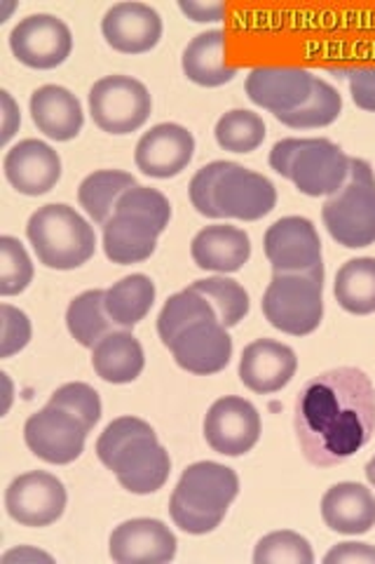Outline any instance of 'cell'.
<instances>
[{"mask_svg":"<svg viewBox=\"0 0 375 564\" xmlns=\"http://www.w3.org/2000/svg\"><path fill=\"white\" fill-rule=\"evenodd\" d=\"M327 564L350 562V564H375V549L368 543H341L324 557Z\"/></svg>","mask_w":375,"mask_h":564,"instance_id":"60d3db41","label":"cell"},{"mask_svg":"<svg viewBox=\"0 0 375 564\" xmlns=\"http://www.w3.org/2000/svg\"><path fill=\"white\" fill-rule=\"evenodd\" d=\"M8 182L24 196H45L62 176L59 153L38 139H24L12 147L3 163Z\"/></svg>","mask_w":375,"mask_h":564,"instance_id":"d6986e66","label":"cell"},{"mask_svg":"<svg viewBox=\"0 0 375 564\" xmlns=\"http://www.w3.org/2000/svg\"><path fill=\"white\" fill-rule=\"evenodd\" d=\"M354 104L375 113V68H354L348 74Z\"/></svg>","mask_w":375,"mask_h":564,"instance_id":"ab89813d","label":"cell"},{"mask_svg":"<svg viewBox=\"0 0 375 564\" xmlns=\"http://www.w3.org/2000/svg\"><path fill=\"white\" fill-rule=\"evenodd\" d=\"M31 116L35 128L55 141L76 139L85 122L78 97L59 85L38 87L31 95Z\"/></svg>","mask_w":375,"mask_h":564,"instance_id":"d4e9b609","label":"cell"},{"mask_svg":"<svg viewBox=\"0 0 375 564\" xmlns=\"http://www.w3.org/2000/svg\"><path fill=\"white\" fill-rule=\"evenodd\" d=\"M103 39L124 55H141L163 39V20L144 3H118L106 12L101 22Z\"/></svg>","mask_w":375,"mask_h":564,"instance_id":"44dd1931","label":"cell"},{"mask_svg":"<svg viewBox=\"0 0 375 564\" xmlns=\"http://www.w3.org/2000/svg\"><path fill=\"white\" fill-rule=\"evenodd\" d=\"M207 445L223 456L252 452L261 437V416L244 398L228 395L209 408L205 419Z\"/></svg>","mask_w":375,"mask_h":564,"instance_id":"7c38bea8","label":"cell"},{"mask_svg":"<svg viewBox=\"0 0 375 564\" xmlns=\"http://www.w3.org/2000/svg\"><path fill=\"white\" fill-rule=\"evenodd\" d=\"M144 348L130 332L106 334L92 350L95 372L109 383H132L144 372Z\"/></svg>","mask_w":375,"mask_h":564,"instance_id":"4316f807","label":"cell"},{"mask_svg":"<svg viewBox=\"0 0 375 564\" xmlns=\"http://www.w3.org/2000/svg\"><path fill=\"white\" fill-rule=\"evenodd\" d=\"M321 217L331 238L348 250L375 242V176L366 161L350 158L348 182L327 200Z\"/></svg>","mask_w":375,"mask_h":564,"instance_id":"ba28073f","label":"cell"},{"mask_svg":"<svg viewBox=\"0 0 375 564\" xmlns=\"http://www.w3.org/2000/svg\"><path fill=\"white\" fill-rule=\"evenodd\" d=\"M109 551L118 564H165L176 555V536L159 520L139 518L113 529Z\"/></svg>","mask_w":375,"mask_h":564,"instance_id":"ac0fdd59","label":"cell"},{"mask_svg":"<svg viewBox=\"0 0 375 564\" xmlns=\"http://www.w3.org/2000/svg\"><path fill=\"white\" fill-rule=\"evenodd\" d=\"M195 292H200L207 302L217 311L223 327H235L244 321L249 313V294L235 280L228 278H207L190 285Z\"/></svg>","mask_w":375,"mask_h":564,"instance_id":"836d02e7","label":"cell"},{"mask_svg":"<svg viewBox=\"0 0 375 564\" xmlns=\"http://www.w3.org/2000/svg\"><path fill=\"white\" fill-rule=\"evenodd\" d=\"M324 267L308 273H275L263 294V313L275 329L306 337L324 317Z\"/></svg>","mask_w":375,"mask_h":564,"instance_id":"9c48e42d","label":"cell"},{"mask_svg":"<svg viewBox=\"0 0 375 564\" xmlns=\"http://www.w3.org/2000/svg\"><path fill=\"white\" fill-rule=\"evenodd\" d=\"M47 404H55V408H62L70 414H76L89 431H92L101 419L99 393L87 383L76 381V383H66V386L57 388Z\"/></svg>","mask_w":375,"mask_h":564,"instance_id":"74e56055","label":"cell"},{"mask_svg":"<svg viewBox=\"0 0 375 564\" xmlns=\"http://www.w3.org/2000/svg\"><path fill=\"white\" fill-rule=\"evenodd\" d=\"M366 478H368V482L375 487V456L366 464Z\"/></svg>","mask_w":375,"mask_h":564,"instance_id":"f6af8a7d","label":"cell"},{"mask_svg":"<svg viewBox=\"0 0 375 564\" xmlns=\"http://www.w3.org/2000/svg\"><path fill=\"white\" fill-rule=\"evenodd\" d=\"M26 236L43 267L55 271L78 269L97 250L95 228L68 205H45L33 212Z\"/></svg>","mask_w":375,"mask_h":564,"instance_id":"52a82bcc","label":"cell"},{"mask_svg":"<svg viewBox=\"0 0 375 564\" xmlns=\"http://www.w3.org/2000/svg\"><path fill=\"white\" fill-rule=\"evenodd\" d=\"M31 280L33 263L24 250V245L10 236L0 238V294H20L29 288Z\"/></svg>","mask_w":375,"mask_h":564,"instance_id":"8d00e7d4","label":"cell"},{"mask_svg":"<svg viewBox=\"0 0 375 564\" xmlns=\"http://www.w3.org/2000/svg\"><path fill=\"white\" fill-rule=\"evenodd\" d=\"M155 304V285L148 275H128L106 290V311L118 327L130 329L151 313Z\"/></svg>","mask_w":375,"mask_h":564,"instance_id":"83f0119b","label":"cell"},{"mask_svg":"<svg viewBox=\"0 0 375 564\" xmlns=\"http://www.w3.org/2000/svg\"><path fill=\"white\" fill-rule=\"evenodd\" d=\"M315 76L296 66H258L246 78V95L275 118L300 109L312 95Z\"/></svg>","mask_w":375,"mask_h":564,"instance_id":"2e32d148","label":"cell"},{"mask_svg":"<svg viewBox=\"0 0 375 564\" xmlns=\"http://www.w3.org/2000/svg\"><path fill=\"white\" fill-rule=\"evenodd\" d=\"M298 367L296 352L273 339H258L249 344L240 360V379L249 391L267 395L287 386Z\"/></svg>","mask_w":375,"mask_h":564,"instance_id":"7402d4cb","label":"cell"},{"mask_svg":"<svg viewBox=\"0 0 375 564\" xmlns=\"http://www.w3.org/2000/svg\"><path fill=\"white\" fill-rule=\"evenodd\" d=\"M134 186L136 180L132 174L120 170H101L89 174L80 184L78 200L97 224H106L115 212L118 200Z\"/></svg>","mask_w":375,"mask_h":564,"instance_id":"f1b7e54d","label":"cell"},{"mask_svg":"<svg viewBox=\"0 0 375 564\" xmlns=\"http://www.w3.org/2000/svg\"><path fill=\"white\" fill-rule=\"evenodd\" d=\"M181 8L190 20H195V22H221L223 17H225V6L223 3H184L178 6Z\"/></svg>","mask_w":375,"mask_h":564,"instance_id":"b9f144b4","label":"cell"},{"mask_svg":"<svg viewBox=\"0 0 375 564\" xmlns=\"http://www.w3.org/2000/svg\"><path fill=\"white\" fill-rule=\"evenodd\" d=\"M14 57L31 68H55L74 50L70 29L52 14H31L10 33Z\"/></svg>","mask_w":375,"mask_h":564,"instance_id":"5bb4252c","label":"cell"},{"mask_svg":"<svg viewBox=\"0 0 375 564\" xmlns=\"http://www.w3.org/2000/svg\"><path fill=\"white\" fill-rule=\"evenodd\" d=\"M333 294L348 313H375V259H350L335 275Z\"/></svg>","mask_w":375,"mask_h":564,"instance_id":"f546056e","label":"cell"},{"mask_svg":"<svg viewBox=\"0 0 375 564\" xmlns=\"http://www.w3.org/2000/svg\"><path fill=\"white\" fill-rule=\"evenodd\" d=\"M256 564H312L315 555L306 536L296 532H273L258 541L254 551Z\"/></svg>","mask_w":375,"mask_h":564,"instance_id":"d590c367","label":"cell"},{"mask_svg":"<svg viewBox=\"0 0 375 564\" xmlns=\"http://www.w3.org/2000/svg\"><path fill=\"white\" fill-rule=\"evenodd\" d=\"M238 491L240 480L232 468L213 462L192 464L172 494L169 516L186 534H209L223 522Z\"/></svg>","mask_w":375,"mask_h":564,"instance_id":"5b68a950","label":"cell"},{"mask_svg":"<svg viewBox=\"0 0 375 564\" xmlns=\"http://www.w3.org/2000/svg\"><path fill=\"white\" fill-rule=\"evenodd\" d=\"M219 147L232 153H252L265 139V122L252 111H230L217 122Z\"/></svg>","mask_w":375,"mask_h":564,"instance_id":"e575fe53","label":"cell"},{"mask_svg":"<svg viewBox=\"0 0 375 564\" xmlns=\"http://www.w3.org/2000/svg\"><path fill=\"white\" fill-rule=\"evenodd\" d=\"M200 321H219V315L207 299L200 292H195L192 288L178 292L169 296L163 311H159V317H157L159 339H163V344L169 348L178 334Z\"/></svg>","mask_w":375,"mask_h":564,"instance_id":"1f68e13d","label":"cell"},{"mask_svg":"<svg viewBox=\"0 0 375 564\" xmlns=\"http://www.w3.org/2000/svg\"><path fill=\"white\" fill-rule=\"evenodd\" d=\"M343 111V99L338 95L335 87H331L327 80L315 78V87L310 99L300 106V109L279 116L284 126L298 128V130H310V128H327L331 122L341 116Z\"/></svg>","mask_w":375,"mask_h":564,"instance_id":"d6a6232c","label":"cell"},{"mask_svg":"<svg viewBox=\"0 0 375 564\" xmlns=\"http://www.w3.org/2000/svg\"><path fill=\"white\" fill-rule=\"evenodd\" d=\"M190 254L205 271L235 273L252 257V240L235 226H207L192 238Z\"/></svg>","mask_w":375,"mask_h":564,"instance_id":"cb8c5ba5","label":"cell"},{"mask_svg":"<svg viewBox=\"0 0 375 564\" xmlns=\"http://www.w3.org/2000/svg\"><path fill=\"white\" fill-rule=\"evenodd\" d=\"M228 39L223 31H207L195 35L184 50V74L198 85L219 87L238 76V66L225 64Z\"/></svg>","mask_w":375,"mask_h":564,"instance_id":"484cf974","label":"cell"},{"mask_svg":"<svg viewBox=\"0 0 375 564\" xmlns=\"http://www.w3.org/2000/svg\"><path fill=\"white\" fill-rule=\"evenodd\" d=\"M321 518L338 534H366L375 527V497L364 485H333L321 499Z\"/></svg>","mask_w":375,"mask_h":564,"instance_id":"603a6c76","label":"cell"},{"mask_svg":"<svg viewBox=\"0 0 375 564\" xmlns=\"http://www.w3.org/2000/svg\"><path fill=\"white\" fill-rule=\"evenodd\" d=\"M296 435L312 466L329 468L366 447L375 431V388L356 367L310 379L296 400Z\"/></svg>","mask_w":375,"mask_h":564,"instance_id":"6da1fadb","label":"cell"},{"mask_svg":"<svg viewBox=\"0 0 375 564\" xmlns=\"http://www.w3.org/2000/svg\"><path fill=\"white\" fill-rule=\"evenodd\" d=\"M8 516L24 527H47L64 516L66 489L55 475L33 470L14 478L5 491Z\"/></svg>","mask_w":375,"mask_h":564,"instance_id":"4fadbf2b","label":"cell"},{"mask_svg":"<svg viewBox=\"0 0 375 564\" xmlns=\"http://www.w3.org/2000/svg\"><path fill=\"white\" fill-rule=\"evenodd\" d=\"M271 167L306 196H333L348 182L350 158L329 139H282L271 151Z\"/></svg>","mask_w":375,"mask_h":564,"instance_id":"8992f818","label":"cell"},{"mask_svg":"<svg viewBox=\"0 0 375 564\" xmlns=\"http://www.w3.org/2000/svg\"><path fill=\"white\" fill-rule=\"evenodd\" d=\"M89 429L85 423L55 404L31 414L24 426L26 447L47 464H70L82 454Z\"/></svg>","mask_w":375,"mask_h":564,"instance_id":"8fae6325","label":"cell"},{"mask_svg":"<svg viewBox=\"0 0 375 564\" xmlns=\"http://www.w3.org/2000/svg\"><path fill=\"white\" fill-rule=\"evenodd\" d=\"M195 139L186 128L163 122L139 139L136 167L155 180H169L188 167Z\"/></svg>","mask_w":375,"mask_h":564,"instance_id":"ffe728a7","label":"cell"},{"mask_svg":"<svg viewBox=\"0 0 375 564\" xmlns=\"http://www.w3.org/2000/svg\"><path fill=\"white\" fill-rule=\"evenodd\" d=\"M172 219L169 200L163 193L134 186L118 200L113 217L103 224V250L113 263L128 267L151 259L157 236Z\"/></svg>","mask_w":375,"mask_h":564,"instance_id":"277c9868","label":"cell"},{"mask_svg":"<svg viewBox=\"0 0 375 564\" xmlns=\"http://www.w3.org/2000/svg\"><path fill=\"white\" fill-rule=\"evenodd\" d=\"M3 101H5V106H8V116H5V128H3V137H0V144H5V141L12 137L10 120L20 122V116H14V104H12V99L8 97V93H3Z\"/></svg>","mask_w":375,"mask_h":564,"instance_id":"ee69618b","label":"cell"},{"mask_svg":"<svg viewBox=\"0 0 375 564\" xmlns=\"http://www.w3.org/2000/svg\"><path fill=\"white\" fill-rule=\"evenodd\" d=\"M190 203L209 219L256 221L275 209L277 191L258 172L217 161L192 176Z\"/></svg>","mask_w":375,"mask_h":564,"instance_id":"3957f363","label":"cell"},{"mask_svg":"<svg viewBox=\"0 0 375 564\" xmlns=\"http://www.w3.org/2000/svg\"><path fill=\"white\" fill-rule=\"evenodd\" d=\"M0 317H3V339H0V358H10L20 352L31 339V323L26 313L10 304L0 306Z\"/></svg>","mask_w":375,"mask_h":564,"instance_id":"f35d334b","label":"cell"},{"mask_svg":"<svg viewBox=\"0 0 375 564\" xmlns=\"http://www.w3.org/2000/svg\"><path fill=\"white\" fill-rule=\"evenodd\" d=\"M99 462L115 473L132 494H153L169 480V452L157 443L155 431L136 416L111 421L97 440Z\"/></svg>","mask_w":375,"mask_h":564,"instance_id":"7a4b0ae2","label":"cell"},{"mask_svg":"<svg viewBox=\"0 0 375 564\" xmlns=\"http://www.w3.org/2000/svg\"><path fill=\"white\" fill-rule=\"evenodd\" d=\"M68 332L74 334L80 346L95 348L106 334L115 332L109 311H106V292L89 290L70 302L66 311Z\"/></svg>","mask_w":375,"mask_h":564,"instance_id":"4dcf8cb0","label":"cell"},{"mask_svg":"<svg viewBox=\"0 0 375 564\" xmlns=\"http://www.w3.org/2000/svg\"><path fill=\"white\" fill-rule=\"evenodd\" d=\"M12 560H20V562H24V560H43V562H52V557H49V555L38 553V551H29V549H20V551H12V553H8V555L3 557V564H10Z\"/></svg>","mask_w":375,"mask_h":564,"instance_id":"7bdbcfd3","label":"cell"},{"mask_svg":"<svg viewBox=\"0 0 375 564\" xmlns=\"http://www.w3.org/2000/svg\"><path fill=\"white\" fill-rule=\"evenodd\" d=\"M225 329L219 321H200L186 327L169 346L176 365L200 377L221 372L232 358V339Z\"/></svg>","mask_w":375,"mask_h":564,"instance_id":"e0dca14e","label":"cell"},{"mask_svg":"<svg viewBox=\"0 0 375 564\" xmlns=\"http://www.w3.org/2000/svg\"><path fill=\"white\" fill-rule=\"evenodd\" d=\"M265 254L275 273H308L321 263V240L306 217H284L265 234Z\"/></svg>","mask_w":375,"mask_h":564,"instance_id":"9a60e30c","label":"cell"},{"mask_svg":"<svg viewBox=\"0 0 375 564\" xmlns=\"http://www.w3.org/2000/svg\"><path fill=\"white\" fill-rule=\"evenodd\" d=\"M153 109L144 83L130 76H109L89 90V113L97 128L109 134L136 132L148 120Z\"/></svg>","mask_w":375,"mask_h":564,"instance_id":"30bf717a","label":"cell"}]
</instances>
